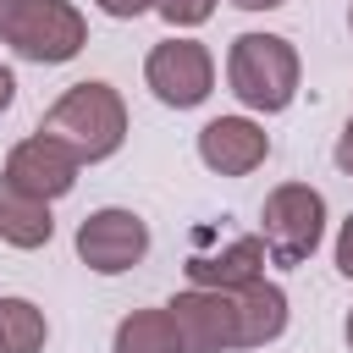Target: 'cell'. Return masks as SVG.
Returning <instances> with one entry per match:
<instances>
[{"label":"cell","instance_id":"17","mask_svg":"<svg viewBox=\"0 0 353 353\" xmlns=\"http://www.w3.org/2000/svg\"><path fill=\"white\" fill-rule=\"evenodd\" d=\"M336 270L353 281V215L342 221V232H336Z\"/></svg>","mask_w":353,"mask_h":353},{"label":"cell","instance_id":"21","mask_svg":"<svg viewBox=\"0 0 353 353\" xmlns=\"http://www.w3.org/2000/svg\"><path fill=\"white\" fill-rule=\"evenodd\" d=\"M342 336H347V347H353V309H347V325H342Z\"/></svg>","mask_w":353,"mask_h":353},{"label":"cell","instance_id":"18","mask_svg":"<svg viewBox=\"0 0 353 353\" xmlns=\"http://www.w3.org/2000/svg\"><path fill=\"white\" fill-rule=\"evenodd\" d=\"M336 165L353 176V116H347V127H342V138H336Z\"/></svg>","mask_w":353,"mask_h":353},{"label":"cell","instance_id":"5","mask_svg":"<svg viewBox=\"0 0 353 353\" xmlns=\"http://www.w3.org/2000/svg\"><path fill=\"white\" fill-rule=\"evenodd\" d=\"M171 320L188 342V353H232L243 347V303H237V287H193V292H176L171 303Z\"/></svg>","mask_w":353,"mask_h":353},{"label":"cell","instance_id":"3","mask_svg":"<svg viewBox=\"0 0 353 353\" xmlns=\"http://www.w3.org/2000/svg\"><path fill=\"white\" fill-rule=\"evenodd\" d=\"M0 44L22 61L61 66L88 44V22L72 0H0Z\"/></svg>","mask_w":353,"mask_h":353},{"label":"cell","instance_id":"16","mask_svg":"<svg viewBox=\"0 0 353 353\" xmlns=\"http://www.w3.org/2000/svg\"><path fill=\"white\" fill-rule=\"evenodd\" d=\"M105 17H121V22H132V17H143V11H154V0H94Z\"/></svg>","mask_w":353,"mask_h":353},{"label":"cell","instance_id":"19","mask_svg":"<svg viewBox=\"0 0 353 353\" xmlns=\"http://www.w3.org/2000/svg\"><path fill=\"white\" fill-rule=\"evenodd\" d=\"M11 99H17V77L0 66V110H11Z\"/></svg>","mask_w":353,"mask_h":353},{"label":"cell","instance_id":"7","mask_svg":"<svg viewBox=\"0 0 353 353\" xmlns=\"http://www.w3.org/2000/svg\"><path fill=\"white\" fill-rule=\"evenodd\" d=\"M143 254H149V226H143V215L116 210V204L83 215V226H77V259H83L94 276H121V270H132Z\"/></svg>","mask_w":353,"mask_h":353},{"label":"cell","instance_id":"4","mask_svg":"<svg viewBox=\"0 0 353 353\" xmlns=\"http://www.w3.org/2000/svg\"><path fill=\"white\" fill-rule=\"evenodd\" d=\"M259 237H265L276 265H303L320 248V237H325V199L309 182L270 188V199L259 210Z\"/></svg>","mask_w":353,"mask_h":353},{"label":"cell","instance_id":"11","mask_svg":"<svg viewBox=\"0 0 353 353\" xmlns=\"http://www.w3.org/2000/svg\"><path fill=\"white\" fill-rule=\"evenodd\" d=\"M50 237H55L50 199H33L28 188H17L0 171V243H11V248H44Z\"/></svg>","mask_w":353,"mask_h":353},{"label":"cell","instance_id":"8","mask_svg":"<svg viewBox=\"0 0 353 353\" xmlns=\"http://www.w3.org/2000/svg\"><path fill=\"white\" fill-rule=\"evenodd\" d=\"M77 165H83V160H77L61 138H50V132H33V138H22V143L6 154V176H11L17 188H28L33 199H61V193H72Z\"/></svg>","mask_w":353,"mask_h":353},{"label":"cell","instance_id":"10","mask_svg":"<svg viewBox=\"0 0 353 353\" xmlns=\"http://www.w3.org/2000/svg\"><path fill=\"white\" fill-rule=\"evenodd\" d=\"M265 237H232L226 248H215V254H193L188 259V281L193 287H248V281H259L265 276Z\"/></svg>","mask_w":353,"mask_h":353},{"label":"cell","instance_id":"1","mask_svg":"<svg viewBox=\"0 0 353 353\" xmlns=\"http://www.w3.org/2000/svg\"><path fill=\"white\" fill-rule=\"evenodd\" d=\"M39 132L61 138L77 160H110L127 138V105L110 83H72L39 121Z\"/></svg>","mask_w":353,"mask_h":353},{"label":"cell","instance_id":"12","mask_svg":"<svg viewBox=\"0 0 353 353\" xmlns=\"http://www.w3.org/2000/svg\"><path fill=\"white\" fill-rule=\"evenodd\" d=\"M237 303H243V347H265L287 331V292L276 281H248L237 287Z\"/></svg>","mask_w":353,"mask_h":353},{"label":"cell","instance_id":"15","mask_svg":"<svg viewBox=\"0 0 353 353\" xmlns=\"http://www.w3.org/2000/svg\"><path fill=\"white\" fill-rule=\"evenodd\" d=\"M154 11H160L171 28H199V22H210L215 0H154Z\"/></svg>","mask_w":353,"mask_h":353},{"label":"cell","instance_id":"6","mask_svg":"<svg viewBox=\"0 0 353 353\" xmlns=\"http://www.w3.org/2000/svg\"><path fill=\"white\" fill-rule=\"evenodd\" d=\"M143 83L154 88L160 105H171V110H193V105H204L210 88H215V61H210V50H204L199 39H165V44L149 50V61H143Z\"/></svg>","mask_w":353,"mask_h":353},{"label":"cell","instance_id":"13","mask_svg":"<svg viewBox=\"0 0 353 353\" xmlns=\"http://www.w3.org/2000/svg\"><path fill=\"white\" fill-rule=\"evenodd\" d=\"M116 353H188L171 309H132L121 325H116Z\"/></svg>","mask_w":353,"mask_h":353},{"label":"cell","instance_id":"14","mask_svg":"<svg viewBox=\"0 0 353 353\" xmlns=\"http://www.w3.org/2000/svg\"><path fill=\"white\" fill-rule=\"evenodd\" d=\"M44 336L50 325L28 298H0V353H39Z\"/></svg>","mask_w":353,"mask_h":353},{"label":"cell","instance_id":"2","mask_svg":"<svg viewBox=\"0 0 353 353\" xmlns=\"http://www.w3.org/2000/svg\"><path fill=\"white\" fill-rule=\"evenodd\" d=\"M226 83L248 110H287L298 94V50L281 33H237L226 55Z\"/></svg>","mask_w":353,"mask_h":353},{"label":"cell","instance_id":"9","mask_svg":"<svg viewBox=\"0 0 353 353\" xmlns=\"http://www.w3.org/2000/svg\"><path fill=\"white\" fill-rule=\"evenodd\" d=\"M270 154V132L248 116H215L199 127V160L221 176H248L254 165H265Z\"/></svg>","mask_w":353,"mask_h":353},{"label":"cell","instance_id":"22","mask_svg":"<svg viewBox=\"0 0 353 353\" xmlns=\"http://www.w3.org/2000/svg\"><path fill=\"white\" fill-rule=\"evenodd\" d=\"M347 28H353V6H347Z\"/></svg>","mask_w":353,"mask_h":353},{"label":"cell","instance_id":"20","mask_svg":"<svg viewBox=\"0 0 353 353\" xmlns=\"http://www.w3.org/2000/svg\"><path fill=\"white\" fill-rule=\"evenodd\" d=\"M232 6H243V11H276V6H287V0H232Z\"/></svg>","mask_w":353,"mask_h":353}]
</instances>
